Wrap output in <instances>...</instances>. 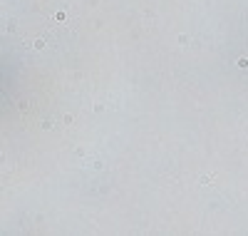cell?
<instances>
[{"label": "cell", "mask_w": 248, "mask_h": 236, "mask_svg": "<svg viewBox=\"0 0 248 236\" xmlns=\"http://www.w3.org/2000/svg\"><path fill=\"white\" fill-rule=\"evenodd\" d=\"M211 182H213V177H211V174H208V177H201V184H204V187H208Z\"/></svg>", "instance_id": "obj_3"}, {"label": "cell", "mask_w": 248, "mask_h": 236, "mask_svg": "<svg viewBox=\"0 0 248 236\" xmlns=\"http://www.w3.org/2000/svg\"><path fill=\"white\" fill-rule=\"evenodd\" d=\"M55 20H57V23H65V20H67V13H65V10L55 13Z\"/></svg>", "instance_id": "obj_1"}, {"label": "cell", "mask_w": 248, "mask_h": 236, "mask_svg": "<svg viewBox=\"0 0 248 236\" xmlns=\"http://www.w3.org/2000/svg\"><path fill=\"white\" fill-rule=\"evenodd\" d=\"M238 67H241V70H248V57H241V60H238Z\"/></svg>", "instance_id": "obj_2"}]
</instances>
